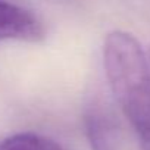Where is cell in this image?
I'll return each mask as SVG.
<instances>
[{"instance_id": "277c9868", "label": "cell", "mask_w": 150, "mask_h": 150, "mask_svg": "<svg viewBox=\"0 0 150 150\" xmlns=\"http://www.w3.org/2000/svg\"><path fill=\"white\" fill-rule=\"evenodd\" d=\"M0 150H66L62 144L35 132H19L0 143Z\"/></svg>"}, {"instance_id": "7a4b0ae2", "label": "cell", "mask_w": 150, "mask_h": 150, "mask_svg": "<svg viewBox=\"0 0 150 150\" xmlns=\"http://www.w3.org/2000/svg\"><path fill=\"white\" fill-rule=\"evenodd\" d=\"M84 129L91 150H122V135L109 105L94 96L84 110Z\"/></svg>"}, {"instance_id": "6da1fadb", "label": "cell", "mask_w": 150, "mask_h": 150, "mask_svg": "<svg viewBox=\"0 0 150 150\" xmlns=\"http://www.w3.org/2000/svg\"><path fill=\"white\" fill-rule=\"evenodd\" d=\"M106 77L119 109L134 129L143 150H150V66L137 38L112 31L103 43Z\"/></svg>"}, {"instance_id": "5b68a950", "label": "cell", "mask_w": 150, "mask_h": 150, "mask_svg": "<svg viewBox=\"0 0 150 150\" xmlns=\"http://www.w3.org/2000/svg\"><path fill=\"white\" fill-rule=\"evenodd\" d=\"M149 59H150V49H149Z\"/></svg>"}, {"instance_id": "3957f363", "label": "cell", "mask_w": 150, "mask_h": 150, "mask_svg": "<svg viewBox=\"0 0 150 150\" xmlns=\"http://www.w3.org/2000/svg\"><path fill=\"white\" fill-rule=\"evenodd\" d=\"M43 38L44 27L31 11L0 0V41L37 43Z\"/></svg>"}]
</instances>
